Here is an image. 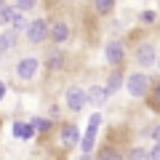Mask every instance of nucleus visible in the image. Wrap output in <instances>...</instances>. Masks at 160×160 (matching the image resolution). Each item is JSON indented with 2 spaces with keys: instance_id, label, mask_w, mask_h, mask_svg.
Segmentation results:
<instances>
[{
  "instance_id": "12",
  "label": "nucleus",
  "mask_w": 160,
  "mask_h": 160,
  "mask_svg": "<svg viewBox=\"0 0 160 160\" xmlns=\"http://www.w3.org/2000/svg\"><path fill=\"white\" fill-rule=\"evenodd\" d=\"M96 133H99V126L88 123L86 133L80 136V149H83V155H91V152H93V144H96Z\"/></svg>"
},
{
  "instance_id": "23",
  "label": "nucleus",
  "mask_w": 160,
  "mask_h": 160,
  "mask_svg": "<svg viewBox=\"0 0 160 160\" xmlns=\"http://www.w3.org/2000/svg\"><path fill=\"white\" fill-rule=\"evenodd\" d=\"M149 93H152V104L160 107V80H152V91Z\"/></svg>"
},
{
  "instance_id": "24",
  "label": "nucleus",
  "mask_w": 160,
  "mask_h": 160,
  "mask_svg": "<svg viewBox=\"0 0 160 160\" xmlns=\"http://www.w3.org/2000/svg\"><path fill=\"white\" fill-rule=\"evenodd\" d=\"M149 160H160V144H155V147L149 149Z\"/></svg>"
},
{
  "instance_id": "2",
  "label": "nucleus",
  "mask_w": 160,
  "mask_h": 160,
  "mask_svg": "<svg viewBox=\"0 0 160 160\" xmlns=\"http://www.w3.org/2000/svg\"><path fill=\"white\" fill-rule=\"evenodd\" d=\"M27 40L32 43V46H43L48 40V35H51V22L48 19H29V27H27Z\"/></svg>"
},
{
  "instance_id": "27",
  "label": "nucleus",
  "mask_w": 160,
  "mask_h": 160,
  "mask_svg": "<svg viewBox=\"0 0 160 160\" xmlns=\"http://www.w3.org/2000/svg\"><path fill=\"white\" fill-rule=\"evenodd\" d=\"M158 69H160V56H158Z\"/></svg>"
},
{
  "instance_id": "8",
  "label": "nucleus",
  "mask_w": 160,
  "mask_h": 160,
  "mask_svg": "<svg viewBox=\"0 0 160 160\" xmlns=\"http://www.w3.org/2000/svg\"><path fill=\"white\" fill-rule=\"evenodd\" d=\"M64 64H67V53H64L62 48H51V51L46 53V69L48 72H62Z\"/></svg>"
},
{
  "instance_id": "1",
  "label": "nucleus",
  "mask_w": 160,
  "mask_h": 160,
  "mask_svg": "<svg viewBox=\"0 0 160 160\" xmlns=\"http://www.w3.org/2000/svg\"><path fill=\"white\" fill-rule=\"evenodd\" d=\"M126 91L131 93L133 99L149 96V91H152V78L144 75V72H131V75H126Z\"/></svg>"
},
{
  "instance_id": "10",
  "label": "nucleus",
  "mask_w": 160,
  "mask_h": 160,
  "mask_svg": "<svg viewBox=\"0 0 160 160\" xmlns=\"http://www.w3.org/2000/svg\"><path fill=\"white\" fill-rule=\"evenodd\" d=\"M86 99H88L91 107H102V104L109 99V91L104 86H91V88H86Z\"/></svg>"
},
{
  "instance_id": "22",
  "label": "nucleus",
  "mask_w": 160,
  "mask_h": 160,
  "mask_svg": "<svg viewBox=\"0 0 160 160\" xmlns=\"http://www.w3.org/2000/svg\"><path fill=\"white\" fill-rule=\"evenodd\" d=\"M126 160H149V152H147V149H131V152H128V158Z\"/></svg>"
},
{
  "instance_id": "14",
  "label": "nucleus",
  "mask_w": 160,
  "mask_h": 160,
  "mask_svg": "<svg viewBox=\"0 0 160 160\" xmlns=\"http://www.w3.org/2000/svg\"><path fill=\"white\" fill-rule=\"evenodd\" d=\"M16 40H19V32L3 29V32H0V56H6L8 51H13V48H16Z\"/></svg>"
},
{
  "instance_id": "3",
  "label": "nucleus",
  "mask_w": 160,
  "mask_h": 160,
  "mask_svg": "<svg viewBox=\"0 0 160 160\" xmlns=\"http://www.w3.org/2000/svg\"><path fill=\"white\" fill-rule=\"evenodd\" d=\"M38 72H40V62H38L35 56L19 59V62H16V69H13V75H16L22 83H32V80L38 78Z\"/></svg>"
},
{
  "instance_id": "21",
  "label": "nucleus",
  "mask_w": 160,
  "mask_h": 160,
  "mask_svg": "<svg viewBox=\"0 0 160 160\" xmlns=\"http://www.w3.org/2000/svg\"><path fill=\"white\" fill-rule=\"evenodd\" d=\"M99 160H123V158H120V152L115 147H104L102 155H99Z\"/></svg>"
},
{
  "instance_id": "17",
  "label": "nucleus",
  "mask_w": 160,
  "mask_h": 160,
  "mask_svg": "<svg viewBox=\"0 0 160 160\" xmlns=\"http://www.w3.org/2000/svg\"><path fill=\"white\" fill-rule=\"evenodd\" d=\"M27 27H29L27 13L16 11V13H13V19H11V29H13V32H27Z\"/></svg>"
},
{
  "instance_id": "11",
  "label": "nucleus",
  "mask_w": 160,
  "mask_h": 160,
  "mask_svg": "<svg viewBox=\"0 0 160 160\" xmlns=\"http://www.w3.org/2000/svg\"><path fill=\"white\" fill-rule=\"evenodd\" d=\"M13 136L16 139H22V142H29V139H35L38 136V131H35V126H32V120H16L13 123Z\"/></svg>"
},
{
  "instance_id": "16",
  "label": "nucleus",
  "mask_w": 160,
  "mask_h": 160,
  "mask_svg": "<svg viewBox=\"0 0 160 160\" xmlns=\"http://www.w3.org/2000/svg\"><path fill=\"white\" fill-rule=\"evenodd\" d=\"M118 0H93V13L96 16H112Z\"/></svg>"
},
{
  "instance_id": "20",
  "label": "nucleus",
  "mask_w": 160,
  "mask_h": 160,
  "mask_svg": "<svg viewBox=\"0 0 160 160\" xmlns=\"http://www.w3.org/2000/svg\"><path fill=\"white\" fill-rule=\"evenodd\" d=\"M139 22H142L144 27H152V24L158 22V13H155V11H149V8H147V11H142V13H139Z\"/></svg>"
},
{
  "instance_id": "13",
  "label": "nucleus",
  "mask_w": 160,
  "mask_h": 160,
  "mask_svg": "<svg viewBox=\"0 0 160 160\" xmlns=\"http://www.w3.org/2000/svg\"><path fill=\"white\" fill-rule=\"evenodd\" d=\"M123 86H126V75H123V69L115 67L112 72H109V78H107V83H104V88H107L109 96H112V93H118Z\"/></svg>"
},
{
  "instance_id": "5",
  "label": "nucleus",
  "mask_w": 160,
  "mask_h": 160,
  "mask_svg": "<svg viewBox=\"0 0 160 160\" xmlns=\"http://www.w3.org/2000/svg\"><path fill=\"white\" fill-rule=\"evenodd\" d=\"M136 64L139 67H155V62H158L160 51L155 48V43H149V40H144V43H139L136 46Z\"/></svg>"
},
{
  "instance_id": "7",
  "label": "nucleus",
  "mask_w": 160,
  "mask_h": 160,
  "mask_svg": "<svg viewBox=\"0 0 160 160\" xmlns=\"http://www.w3.org/2000/svg\"><path fill=\"white\" fill-rule=\"evenodd\" d=\"M69 38H72V27H69V22H64V19L51 22V35H48V40H51L53 46H64V43H69Z\"/></svg>"
},
{
  "instance_id": "26",
  "label": "nucleus",
  "mask_w": 160,
  "mask_h": 160,
  "mask_svg": "<svg viewBox=\"0 0 160 160\" xmlns=\"http://www.w3.org/2000/svg\"><path fill=\"white\" fill-rule=\"evenodd\" d=\"M6 91H8V88H6V83H3V80H0V102H3V99H6Z\"/></svg>"
},
{
  "instance_id": "19",
  "label": "nucleus",
  "mask_w": 160,
  "mask_h": 160,
  "mask_svg": "<svg viewBox=\"0 0 160 160\" xmlns=\"http://www.w3.org/2000/svg\"><path fill=\"white\" fill-rule=\"evenodd\" d=\"M32 126H35L38 133H48L53 128V120L51 118H32Z\"/></svg>"
},
{
  "instance_id": "25",
  "label": "nucleus",
  "mask_w": 160,
  "mask_h": 160,
  "mask_svg": "<svg viewBox=\"0 0 160 160\" xmlns=\"http://www.w3.org/2000/svg\"><path fill=\"white\" fill-rule=\"evenodd\" d=\"M149 136H152V142H155V144H160V123L152 128V133H149Z\"/></svg>"
},
{
  "instance_id": "15",
  "label": "nucleus",
  "mask_w": 160,
  "mask_h": 160,
  "mask_svg": "<svg viewBox=\"0 0 160 160\" xmlns=\"http://www.w3.org/2000/svg\"><path fill=\"white\" fill-rule=\"evenodd\" d=\"M13 13H16L13 3H8V0H0V27H11Z\"/></svg>"
},
{
  "instance_id": "9",
  "label": "nucleus",
  "mask_w": 160,
  "mask_h": 160,
  "mask_svg": "<svg viewBox=\"0 0 160 160\" xmlns=\"http://www.w3.org/2000/svg\"><path fill=\"white\" fill-rule=\"evenodd\" d=\"M80 136H83V133H80V128L75 126V123H64V126H62V133H59L62 144H64V147H69V149H72L75 144H80Z\"/></svg>"
},
{
  "instance_id": "18",
  "label": "nucleus",
  "mask_w": 160,
  "mask_h": 160,
  "mask_svg": "<svg viewBox=\"0 0 160 160\" xmlns=\"http://www.w3.org/2000/svg\"><path fill=\"white\" fill-rule=\"evenodd\" d=\"M11 3H13V8L22 11V13H29V11H35V8L40 6V0H11Z\"/></svg>"
},
{
  "instance_id": "4",
  "label": "nucleus",
  "mask_w": 160,
  "mask_h": 160,
  "mask_svg": "<svg viewBox=\"0 0 160 160\" xmlns=\"http://www.w3.org/2000/svg\"><path fill=\"white\" fill-rule=\"evenodd\" d=\"M64 104H67L69 112H83V107L88 104V99H86V88L69 86L67 91H64Z\"/></svg>"
},
{
  "instance_id": "6",
  "label": "nucleus",
  "mask_w": 160,
  "mask_h": 160,
  "mask_svg": "<svg viewBox=\"0 0 160 160\" xmlns=\"http://www.w3.org/2000/svg\"><path fill=\"white\" fill-rule=\"evenodd\" d=\"M104 59H107L112 67H120V64L126 62V43L123 40H109L107 46H104Z\"/></svg>"
}]
</instances>
